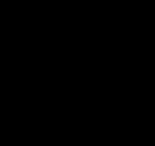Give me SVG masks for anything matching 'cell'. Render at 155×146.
<instances>
[]
</instances>
